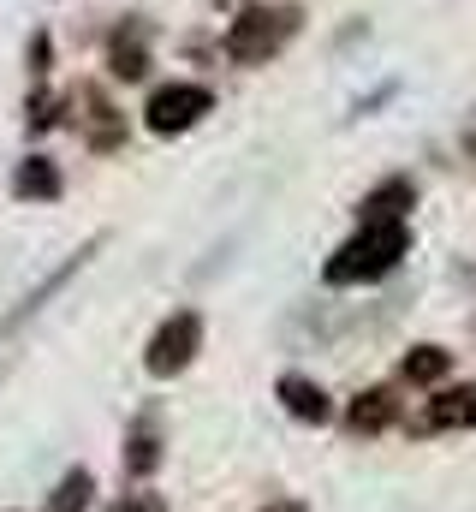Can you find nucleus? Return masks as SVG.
I'll return each mask as SVG.
<instances>
[{
	"label": "nucleus",
	"instance_id": "nucleus-1",
	"mask_svg": "<svg viewBox=\"0 0 476 512\" xmlns=\"http://www.w3.org/2000/svg\"><path fill=\"white\" fill-rule=\"evenodd\" d=\"M405 251H411L405 221H363L352 239L328 256L322 280H328V286H369V280H387V274L405 262Z\"/></svg>",
	"mask_w": 476,
	"mask_h": 512
},
{
	"label": "nucleus",
	"instance_id": "nucleus-2",
	"mask_svg": "<svg viewBox=\"0 0 476 512\" xmlns=\"http://www.w3.org/2000/svg\"><path fill=\"white\" fill-rule=\"evenodd\" d=\"M298 24H304L298 6H262V0H250L233 24H227V60L233 66H268L298 36Z\"/></svg>",
	"mask_w": 476,
	"mask_h": 512
},
{
	"label": "nucleus",
	"instance_id": "nucleus-3",
	"mask_svg": "<svg viewBox=\"0 0 476 512\" xmlns=\"http://www.w3.org/2000/svg\"><path fill=\"white\" fill-rule=\"evenodd\" d=\"M197 352H203V316H197V310H173V316L149 334L143 370L167 382V376H185V370L197 364Z\"/></svg>",
	"mask_w": 476,
	"mask_h": 512
},
{
	"label": "nucleus",
	"instance_id": "nucleus-4",
	"mask_svg": "<svg viewBox=\"0 0 476 512\" xmlns=\"http://www.w3.org/2000/svg\"><path fill=\"white\" fill-rule=\"evenodd\" d=\"M209 108H215V96L203 84H155L149 102H143V126L155 137H179V131L197 126Z\"/></svg>",
	"mask_w": 476,
	"mask_h": 512
},
{
	"label": "nucleus",
	"instance_id": "nucleus-5",
	"mask_svg": "<svg viewBox=\"0 0 476 512\" xmlns=\"http://www.w3.org/2000/svg\"><path fill=\"white\" fill-rule=\"evenodd\" d=\"M476 423V382L435 387V399L417 417V435H447V429H471Z\"/></svg>",
	"mask_w": 476,
	"mask_h": 512
},
{
	"label": "nucleus",
	"instance_id": "nucleus-6",
	"mask_svg": "<svg viewBox=\"0 0 476 512\" xmlns=\"http://www.w3.org/2000/svg\"><path fill=\"white\" fill-rule=\"evenodd\" d=\"M66 179H60V161L54 155H24L12 167V197L18 203H60Z\"/></svg>",
	"mask_w": 476,
	"mask_h": 512
},
{
	"label": "nucleus",
	"instance_id": "nucleus-7",
	"mask_svg": "<svg viewBox=\"0 0 476 512\" xmlns=\"http://www.w3.org/2000/svg\"><path fill=\"white\" fill-rule=\"evenodd\" d=\"M393 423H399L393 387H363L352 405H346V429H352V435H381V429H393Z\"/></svg>",
	"mask_w": 476,
	"mask_h": 512
},
{
	"label": "nucleus",
	"instance_id": "nucleus-8",
	"mask_svg": "<svg viewBox=\"0 0 476 512\" xmlns=\"http://www.w3.org/2000/svg\"><path fill=\"white\" fill-rule=\"evenodd\" d=\"M108 66H114V78H125V84H137V78L149 72V48H143V18H125L114 36H108Z\"/></svg>",
	"mask_w": 476,
	"mask_h": 512
},
{
	"label": "nucleus",
	"instance_id": "nucleus-9",
	"mask_svg": "<svg viewBox=\"0 0 476 512\" xmlns=\"http://www.w3.org/2000/svg\"><path fill=\"white\" fill-rule=\"evenodd\" d=\"M411 203H417V185L399 173V179H381V185L357 203V221H405Z\"/></svg>",
	"mask_w": 476,
	"mask_h": 512
},
{
	"label": "nucleus",
	"instance_id": "nucleus-10",
	"mask_svg": "<svg viewBox=\"0 0 476 512\" xmlns=\"http://www.w3.org/2000/svg\"><path fill=\"white\" fill-rule=\"evenodd\" d=\"M280 405L298 423H328L334 417V399L322 393V382H310V376H280Z\"/></svg>",
	"mask_w": 476,
	"mask_h": 512
},
{
	"label": "nucleus",
	"instance_id": "nucleus-11",
	"mask_svg": "<svg viewBox=\"0 0 476 512\" xmlns=\"http://www.w3.org/2000/svg\"><path fill=\"white\" fill-rule=\"evenodd\" d=\"M78 102H84V137H90V149H114L119 137H125V120H119L114 102H102V90L90 84V90H78Z\"/></svg>",
	"mask_w": 476,
	"mask_h": 512
},
{
	"label": "nucleus",
	"instance_id": "nucleus-12",
	"mask_svg": "<svg viewBox=\"0 0 476 512\" xmlns=\"http://www.w3.org/2000/svg\"><path fill=\"white\" fill-rule=\"evenodd\" d=\"M447 370H453V352H441V346H411L399 358V382L405 387H441Z\"/></svg>",
	"mask_w": 476,
	"mask_h": 512
},
{
	"label": "nucleus",
	"instance_id": "nucleus-13",
	"mask_svg": "<svg viewBox=\"0 0 476 512\" xmlns=\"http://www.w3.org/2000/svg\"><path fill=\"white\" fill-rule=\"evenodd\" d=\"M155 465H161V429H155V417H137L131 435H125V471L149 477Z\"/></svg>",
	"mask_w": 476,
	"mask_h": 512
},
{
	"label": "nucleus",
	"instance_id": "nucleus-14",
	"mask_svg": "<svg viewBox=\"0 0 476 512\" xmlns=\"http://www.w3.org/2000/svg\"><path fill=\"white\" fill-rule=\"evenodd\" d=\"M90 501H96V477H90V471H66V477L48 489V507L42 512H90Z\"/></svg>",
	"mask_w": 476,
	"mask_h": 512
},
{
	"label": "nucleus",
	"instance_id": "nucleus-15",
	"mask_svg": "<svg viewBox=\"0 0 476 512\" xmlns=\"http://www.w3.org/2000/svg\"><path fill=\"white\" fill-rule=\"evenodd\" d=\"M60 120H66V102L48 96V90H36L30 96V131H48V126H60Z\"/></svg>",
	"mask_w": 476,
	"mask_h": 512
},
{
	"label": "nucleus",
	"instance_id": "nucleus-16",
	"mask_svg": "<svg viewBox=\"0 0 476 512\" xmlns=\"http://www.w3.org/2000/svg\"><path fill=\"white\" fill-rule=\"evenodd\" d=\"M30 72H36V78H48V36H42V30L30 36Z\"/></svg>",
	"mask_w": 476,
	"mask_h": 512
},
{
	"label": "nucleus",
	"instance_id": "nucleus-17",
	"mask_svg": "<svg viewBox=\"0 0 476 512\" xmlns=\"http://www.w3.org/2000/svg\"><path fill=\"white\" fill-rule=\"evenodd\" d=\"M108 512H149V501H143V495H125V501H114Z\"/></svg>",
	"mask_w": 476,
	"mask_h": 512
},
{
	"label": "nucleus",
	"instance_id": "nucleus-18",
	"mask_svg": "<svg viewBox=\"0 0 476 512\" xmlns=\"http://www.w3.org/2000/svg\"><path fill=\"white\" fill-rule=\"evenodd\" d=\"M262 512H304V501H292V495H280V501H268Z\"/></svg>",
	"mask_w": 476,
	"mask_h": 512
},
{
	"label": "nucleus",
	"instance_id": "nucleus-19",
	"mask_svg": "<svg viewBox=\"0 0 476 512\" xmlns=\"http://www.w3.org/2000/svg\"><path fill=\"white\" fill-rule=\"evenodd\" d=\"M465 143H471V155H476V120H471V131H465Z\"/></svg>",
	"mask_w": 476,
	"mask_h": 512
}]
</instances>
